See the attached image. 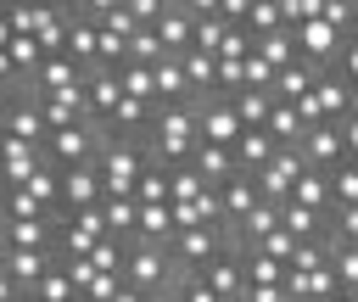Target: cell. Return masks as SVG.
Listing matches in <instances>:
<instances>
[{
  "label": "cell",
  "mask_w": 358,
  "mask_h": 302,
  "mask_svg": "<svg viewBox=\"0 0 358 302\" xmlns=\"http://www.w3.org/2000/svg\"><path fill=\"white\" fill-rule=\"evenodd\" d=\"M95 201H101V173H95V162L62 168V213H84V207H95Z\"/></svg>",
  "instance_id": "7"
},
{
  "label": "cell",
  "mask_w": 358,
  "mask_h": 302,
  "mask_svg": "<svg viewBox=\"0 0 358 302\" xmlns=\"http://www.w3.org/2000/svg\"><path fill=\"white\" fill-rule=\"evenodd\" d=\"M151 89H157L168 106H179V101H185V89H190V84H185L179 56H157V62H151Z\"/></svg>",
  "instance_id": "15"
},
{
  "label": "cell",
  "mask_w": 358,
  "mask_h": 302,
  "mask_svg": "<svg viewBox=\"0 0 358 302\" xmlns=\"http://www.w3.org/2000/svg\"><path fill=\"white\" fill-rule=\"evenodd\" d=\"M6 213H11V224H17V218H45V207H39L28 190H6Z\"/></svg>",
  "instance_id": "26"
},
{
  "label": "cell",
  "mask_w": 358,
  "mask_h": 302,
  "mask_svg": "<svg viewBox=\"0 0 358 302\" xmlns=\"http://www.w3.org/2000/svg\"><path fill=\"white\" fill-rule=\"evenodd\" d=\"M285 201H296V207H308V213H319V218H324V213H330V173H313V168H302Z\"/></svg>",
  "instance_id": "13"
},
{
  "label": "cell",
  "mask_w": 358,
  "mask_h": 302,
  "mask_svg": "<svg viewBox=\"0 0 358 302\" xmlns=\"http://www.w3.org/2000/svg\"><path fill=\"white\" fill-rule=\"evenodd\" d=\"M151 34H157L162 56L190 50V6H185V0H162V11H157V22H151Z\"/></svg>",
  "instance_id": "5"
},
{
  "label": "cell",
  "mask_w": 358,
  "mask_h": 302,
  "mask_svg": "<svg viewBox=\"0 0 358 302\" xmlns=\"http://www.w3.org/2000/svg\"><path fill=\"white\" fill-rule=\"evenodd\" d=\"M179 67H185V84H207V89H213L218 56H207V50H179Z\"/></svg>",
  "instance_id": "24"
},
{
  "label": "cell",
  "mask_w": 358,
  "mask_h": 302,
  "mask_svg": "<svg viewBox=\"0 0 358 302\" xmlns=\"http://www.w3.org/2000/svg\"><path fill=\"white\" fill-rule=\"evenodd\" d=\"M134 201H140V207H168V168L145 162L140 179H134Z\"/></svg>",
  "instance_id": "21"
},
{
  "label": "cell",
  "mask_w": 358,
  "mask_h": 302,
  "mask_svg": "<svg viewBox=\"0 0 358 302\" xmlns=\"http://www.w3.org/2000/svg\"><path fill=\"white\" fill-rule=\"evenodd\" d=\"M252 252H257V257H274V263H285V257L296 252V240H291L285 229H268V235H263V240H257Z\"/></svg>",
  "instance_id": "25"
},
{
  "label": "cell",
  "mask_w": 358,
  "mask_h": 302,
  "mask_svg": "<svg viewBox=\"0 0 358 302\" xmlns=\"http://www.w3.org/2000/svg\"><path fill=\"white\" fill-rule=\"evenodd\" d=\"M291 151H296L302 168H313V173H330V168L352 162V117H341V123H308Z\"/></svg>",
  "instance_id": "2"
},
{
  "label": "cell",
  "mask_w": 358,
  "mask_h": 302,
  "mask_svg": "<svg viewBox=\"0 0 358 302\" xmlns=\"http://www.w3.org/2000/svg\"><path fill=\"white\" fill-rule=\"evenodd\" d=\"M6 252H11V246H6V224H0V257H6Z\"/></svg>",
  "instance_id": "30"
},
{
  "label": "cell",
  "mask_w": 358,
  "mask_h": 302,
  "mask_svg": "<svg viewBox=\"0 0 358 302\" xmlns=\"http://www.w3.org/2000/svg\"><path fill=\"white\" fill-rule=\"evenodd\" d=\"M34 45H39V56H62V45H67V11H62V6H45V11H39Z\"/></svg>",
  "instance_id": "16"
},
{
  "label": "cell",
  "mask_w": 358,
  "mask_h": 302,
  "mask_svg": "<svg viewBox=\"0 0 358 302\" xmlns=\"http://www.w3.org/2000/svg\"><path fill=\"white\" fill-rule=\"evenodd\" d=\"M319 73H324V67H313V62H302V56L285 62V67L268 78V101H296V95H308V84H313Z\"/></svg>",
  "instance_id": "11"
},
{
  "label": "cell",
  "mask_w": 358,
  "mask_h": 302,
  "mask_svg": "<svg viewBox=\"0 0 358 302\" xmlns=\"http://www.w3.org/2000/svg\"><path fill=\"white\" fill-rule=\"evenodd\" d=\"M145 157L129 134H112L101 151H95V173H101V196H134V179H140Z\"/></svg>",
  "instance_id": "3"
},
{
  "label": "cell",
  "mask_w": 358,
  "mask_h": 302,
  "mask_svg": "<svg viewBox=\"0 0 358 302\" xmlns=\"http://www.w3.org/2000/svg\"><path fill=\"white\" fill-rule=\"evenodd\" d=\"M252 56H257V62H268V67L280 73L285 62H296V45H291V34H285V28H274V34H257V39H252Z\"/></svg>",
  "instance_id": "18"
},
{
  "label": "cell",
  "mask_w": 358,
  "mask_h": 302,
  "mask_svg": "<svg viewBox=\"0 0 358 302\" xmlns=\"http://www.w3.org/2000/svg\"><path fill=\"white\" fill-rule=\"evenodd\" d=\"M140 207V201H134ZM129 240H145V246H168L173 240V213L168 207H140L134 213V235Z\"/></svg>",
  "instance_id": "14"
},
{
  "label": "cell",
  "mask_w": 358,
  "mask_h": 302,
  "mask_svg": "<svg viewBox=\"0 0 358 302\" xmlns=\"http://www.w3.org/2000/svg\"><path fill=\"white\" fill-rule=\"evenodd\" d=\"M62 11H67V45H62V56L73 67H90L95 62V22H90L84 6H62Z\"/></svg>",
  "instance_id": "8"
},
{
  "label": "cell",
  "mask_w": 358,
  "mask_h": 302,
  "mask_svg": "<svg viewBox=\"0 0 358 302\" xmlns=\"http://www.w3.org/2000/svg\"><path fill=\"white\" fill-rule=\"evenodd\" d=\"M241 302H285V291H280V285H246Z\"/></svg>",
  "instance_id": "28"
},
{
  "label": "cell",
  "mask_w": 358,
  "mask_h": 302,
  "mask_svg": "<svg viewBox=\"0 0 358 302\" xmlns=\"http://www.w3.org/2000/svg\"><path fill=\"white\" fill-rule=\"evenodd\" d=\"M296 173H302V157H296L291 145H274V157L252 173V185H257V196H263V201H285V196H291V185H296Z\"/></svg>",
  "instance_id": "4"
},
{
  "label": "cell",
  "mask_w": 358,
  "mask_h": 302,
  "mask_svg": "<svg viewBox=\"0 0 358 302\" xmlns=\"http://www.w3.org/2000/svg\"><path fill=\"white\" fill-rule=\"evenodd\" d=\"M6 62H11V73H28V78H34L45 56H39V45H34L28 34H11V45H6Z\"/></svg>",
  "instance_id": "23"
},
{
  "label": "cell",
  "mask_w": 358,
  "mask_h": 302,
  "mask_svg": "<svg viewBox=\"0 0 358 302\" xmlns=\"http://www.w3.org/2000/svg\"><path fill=\"white\" fill-rule=\"evenodd\" d=\"M50 263H56L50 252H17V246H11V252L0 257V274H6L11 285H17V296H28V291L39 285V274H45Z\"/></svg>",
  "instance_id": "9"
},
{
  "label": "cell",
  "mask_w": 358,
  "mask_h": 302,
  "mask_svg": "<svg viewBox=\"0 0 358 302\" xmlns=\"http://www.w3.org/2000/svg\"><path fill=\"white\" fill-rule=\"evenodd\" d=\"M134 196H101V224H106V235L112 240H129L134 235Z\"/></svg>",
  "instance_id": "17"
},
{
  "label": "cell",
  "mask_w": 358,
  "mask_h": 302,
  "mask_svg": "<svg viewBox=\"0 0 358 302\" xmlns=\"http://www.w3.org/2000/svg\"><path fill=\"white\" fill-rule=\"evenodd\" d=\"M34 78H39L34 89H73V84H84V67H73L67 56H45Z\"/></svg>",
  "instance_id": "19"
},
{
  "label": "cell",
  "mask_w": 358,
  "mask_h": 302,
  "mask_svg": "<svg viewBox=\"0 0 358 302\" xmlns=\"http://www.w3.org/2000/svg\"><path fill=\"white\" fill-rule=\"evenodd\" d=\"M112 73H117V89H123L129 101H140V106H151V101H157V89H151V67L123 62V67H112Z\"/></svg>",
  "instance_id": "20"
},
{
  "label": "cell",
  "mask_w": 358,
  "mask_h": 302,
  "mask_svg": "<svg viewBox=\"0 0 358 302\" xmlns=\"http://www.w3.org/2000/svg\"><path fill=\"white\" fill-rule=\"evenodd\" d=\"M67 218H73L90 240H101V235H106V224H101V201H95V207H84V213H67Z\"/></svg>",
  "instance_id": "27"
},
{
  "label": "cell",
  "mask_w": 358,
  "mask_h": 302,
  "mask_svg": "<svg viewBox=\"0 0 358 302\" xmlns=\"http://www.w3.org/2000/svg\"><path fill=\"white\" fill-rule=\"evenodd\" d=\"M257 201H263V196H257L252 173H229V179L218 185V213H224V229H229L235 218H246V213H252Z\"/></svg>",
  "instance_id": "10"
},
{
  "label": "cell",
  "mask_w": 358,
  "mask_h": 302,
  "mask_svg": "<svg viewBox=\"0 0 358 302\" xmlns=\"http://www.w3.org/2000/svg\"><path fill=\"white\" fill-rule=\"evenodd\" d=\"M196 280H201L218 302H241V291H246V280H241V257H235V252H218L207 268H196Z\"/></svg>",
  "instance_id": "6"
},
{
  "label": "cell",
  "mask_w": 358,
  "mask_h": 302,
  "mask_svg": "<svg viewBox=\"0 0 358 302\" xmlns=\"http://www.w3.org/2000/svg\"><path fill=\"white\" fill-rule=\"evenodd\" d=\"M268 157H274V145H268V134H263V129H241V134H235V145H229L235 173H257Z\"/></svg>",
  "instance_id": "12"
},
{
  "label": "cell",
  "mask_w": 358,
  "mask_h": 302,
  "mask_svg": "<svg viewBox=\"0 0 358 302\" xmlns=\"http://www.w3.org/2000/svg\"><path fill=\"white\" fill-rule=\"evenodd\" d=\"M112 302H151V296H140V291H129V285H123V291H117Z\"/></svg>",
  "instance_id": "29"
},
{
  "label": "cell",
  "mask_w": 358,
  "mask_h": 302,
  "mask_svg": "<svg viewBox=\"0 0 358 302\" xmlns=\"http://www.w3.org/2000/svg\"><path fill=\"white\" fill-rule=\"evenodd\" d=\"M291 112H296L302 129H308V123H341V117H352V78H341V73L324 67V73L308 84V95L291 101Z\"/></svg>",
  "instance_id": "1"
},
{
  "label": "cell",
  "mask_w": 358,
  "mask_h": 302,
  "mask_svg": "<svg viewBox=\"0 0 358 302\" xmlns=\"http://www.w3.org/2000/svg\"><path fill=\"white\" fill-rule=\"evenodd\" d=\"M39 11H45L39 0H11V6H0L6 28H11V34H28V39H34V28H39Z\"/></svg>",
  "instance_id": "22"
}]
</instances>
